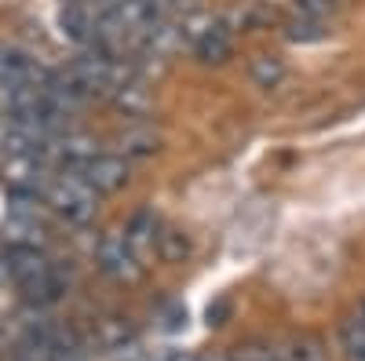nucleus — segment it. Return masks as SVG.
<instances>
[{
	"label": "nucleus",
	"mask_w": 365,
	"mask_h": 361,
	"mask_svg": "<svg viewBox=\"0 0 365 361\" xmlns=\"http://www.w3.org/2000/svg\"><path fill=\"white\" fill-rule=\"evenodd\" d=\"M296 8H299V15H307V19H322L329 11H336V0H296Z\"/></svg>",
	"instance_id": "obj_14"
},
{
	"label": "nucleus",
	"mask_w": 365,
	"mask_h": 361,
	"mask_svg": "<svg viewBox=\"0 0 365 361\" xmlns=\"http://www.w3.org/2000/svg\"><path fill=\"white\" fill-rule=\"evenodd\" d=\"M41 201H44L48 212H55L58 219L70 223V226H88L91 219H96V212H99V194L91 190L77 172H70V168L51 172V179L44 183Z\"/></svg>",
	"instance_id": "obj_2"
},
{
	"label": "nucleus",
	"mask_w": 365,
	"mask_h": 361,
	"mask_svg": "<svg viewBox=\"0 0 365 361\" xmlns=\"http://www.w3.org/2000/svg\"><path fill=\"white\" fill-rule=\"evenodd\" d=\"M4 270H8L11 285L22 292V299H26V303H34V307H51L55 299H63V292H66L63 270L44 256V248L8 245Z\"/></svg>",
	"instance_id": "obj_1"
},
{
	"label": "nucleus",
	"mask_w": 365,
	"mask_h": 361,
	"mask_svg": "<svg viewBox=\"0 0 365 361\" xmlns=\"http://www.w3.org/2000/svg\"><path fill=\"white\" fill-rule=\"evenodd\" d=\"M158 234H161V226H158V216H154V212H135V216L128 219V226H125V237L135 245V252L146 248V245H154Z\"/></svg>",
	"instance_id": "obj_11"
},
{
	"label": "nucleus",
	"mask_w": 365,
	"mask_h": 361,
	"mask_svg": "<svg viewBox=\"0 0 365 361\" xmlns=\"http://www.w3.org/2000/svg\"><path fill=\"white\" fill-rule=\"evenodd\" d=\"M289 41H325V29L318 19L307 22H289Z\"/></svg>",
	"instance_id": "obj_13"
},
{
	"label": "nucleus",
	"mask_w": 365,
	"mask_h": 361,
	"mask_svg": "<svg viewBox=\"0 0 365 361\" xmlns=\"http://www.w3.org/2000/svg\"><path fill=\"white\" fill-rule=\"evenodd\" d=\"M358 310H361V318H365V299H361V307H358Z\"/></svg>",
	"instance_id": "obj_18"
},
{
	"label": "nucleus",
	"mask_w": 365,
	"mask_h": 361,
	"mask_svg": "<svg viewBox=\"0 0 365 361\" xmlns=\"http://www.w3.org/2000/svg\"><path fill=\"white\" fill-rule=\"evenodd\" d=\"M249 77L259 84V88H278L285 80V63L278 55H256L249 63Z\"/></svg>",
	"instance_id": "obj_10"
},
{
	"label": "nucleus",
	"mask_w": 365,
	"mask_h": 361,
	"mask_svg": "<svg viewBox=\"0 0 365 361\" xmlns=\"http://www.w3.org/2000/svg\"><path fill=\"white\" fill-rule=\"evenodd\" d=\"M51 70H44L29 51L15 48V44H0V95L4 92H19V88L41 84L48 80Z\"/></svg>",
	"instance_id": "obj_5"
},
{
	"label": "nucleus",
	"mask_w": 365,
	"mask_h": 361,
	"mask_svg": "<svg viewBox=\"0 0 365 361\" xmlns=\"http://www.w3.org/2000/svg\"><path fill=\"white\" fill-rule=\"evenodd\" d=\"M282 361H332V357L318 336L303 333V336H289L282 343Z\"/></svg>",
	"instance_id": "obj_8"
},
{
	"label": "nucleus",
	"mask_w": 365,
	"mask_h": 361,
	"mask_svg": "<svg viewBox=\"0 0 365 361\" xmlns=\"http://www.w3.org/2000/svg\"><path fill=\"white\" fill-rule=\"evenodd\" d=\"M96 266L110 281H120V285H132L143 278V263H139V252L135 245L125 237V234H103L99 245H96Z\"/></svg>",
	"instance_id": "obj_4"
},
{
	"label": "nucleus",
	"mask_w": 365,
	"mask_h": 361,
	"mask_svg": "<svg viewBox=\"0 0 365 361\" xmlns=\"http://www.w3.org/2000/svg\"><path fill=\"white\" fill-rule=\"evenodd\" d=\"M158 361H197V357H194L190 350H165Z\"/></svg>",
	"instance_id": "obj_16"
},
{
	"label": "nucleus",
	"mask_w": 365,
	"mask_h": 361,
	"mask_svg": "<svg viewBox=\"0 0 365 361\" xmlns=\"http://www.w3.org/2000/svg\"><path fill=\"white\" fill-rule=\"evenodd\" d=\"M234 361H282V350H274L267 343H245V347H237Z\"/></svg>",
	"instance_id": "obj_12"
},
{
	"label": "nucleus",
	"mask_w": 365,
	"mask_h": 361,
	"mask_svg": "<svg viewBox=\"0 0 365 361\" xmlns=\"http://www.w3.org/2000/svg\"><path fill=\"white\" fill-rule=\"evenodd\" d=\"M201 361H234V357H227V354H208V357H201Z\"/></svg>",
	"instance_id": "obj_17"
},
{
	"label": "nucleus",
	"mask_w": 365,
	"mask_h": 361,
	"mask_svg": "<svg viewBox=\"0 0 365 361\" xmlns=\"http://www.w3.org/2000/svg\"><path fill=\"white\" fill-rule=\"evenodd\" d=\"M194 55L201 63H212V66H223L227 58L234 55V41H230V29L223 22H208L194 33Z\"/></svg>",
	"instance_id": "obj_6"
},
{
	"label": "nucleus",
	"mask_w": 365,
	"mask_h": 361,
	"mask_svg": "<svg viewBox=\"0 0 365 361\" xmlns=\"http://www.w3.org/2000/svg\"><path fill=\"white\" fill-rule=\"evenodd\" d=\"M340 350L347 361H365V318H361V310H354L340 321Z\"/></svg>",
	"instance_id": "obj_7"
},
{
	"label": "nucleus",
	"mask_w": 365,
	"mask_h": 361,
	"mask_svg": "<svg viewBox=\"0 0 365 361\" xmlns=\"http://www.w3.org/2000/svg\"><path fill=\"white\" fill-rule=\"evenodd\" d=\"M70 172H77L84 183L96 190L99 197L106 194H117V190H125L128 187V179H132V168L128 161L120 157V154H103V150H91V154L77 157L73 164H66Z\"/></svg>",
	"instance_id": "obj_3"
},
{
	"label": "nucleus",
	"mask_w": 365,
	"mask_h": 361,
	"mask_svg": "<svg viewBox=\"0 0 365 361\" xmlns=\"http://www.w3.org/2000/svg\"><path fill=\"white\" fill-rule=\"evenodd\" d=\"M227 314H230V303H227V299H220L216 307H208V314H205V318H208V325H223V318H227Z\"/></svg>",
	"instance_id": "obj_15"
},
{
	"label": "nucleus",
	"mask_w": 365,
	"mask_h": 361,
	"mask_svg": "<svg viewBox=\"0 0 365 361\" xmlns=\"http://www.w3.org/2000/svg\"><path fill=\"white\" fill-rule=\"evenodd\" d=\"M154 248H158L161 263H187L190 259V237L182 230H175V226H161Z\"/></svg>",
	"instance_id": "obj_9"
}]
</instances>
